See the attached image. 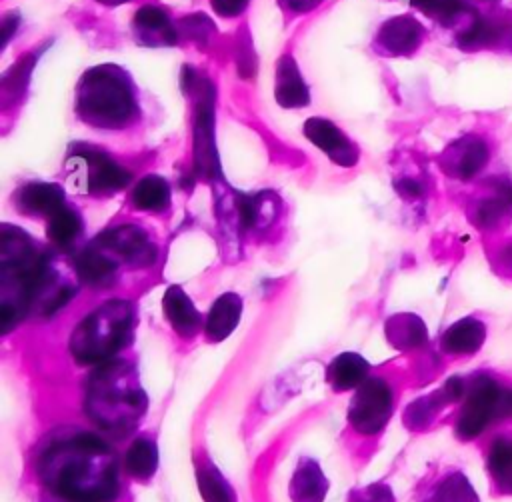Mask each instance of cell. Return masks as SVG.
Segmentation results:
<instances>
[{"label":"cell","instance_id":"cell-1","mask_svg":"<svg viewBox=\"0 0 512 502\" xmlns=\"http://www.w3.org/2000/svg\"><path fill=\"white\" fill-rule=\"evenodd\" d=\"M38 474L60 502H114L120 494L114 450L86 430L50 440L38 458Z\"/></svg>","mask_w":512,"mask_h":502},{"label":"cell","instance_id":"cell-24","mask_svg":"<svg viewBox=\"0 0 512 502\" xmlns=\"http://www.w3.org/2000/svg\"><path fill=\"white\" fill-rule=\"evenodd\" d=\"M484 328L480 322L468 318L454 324L442 338V344L450 352H472L476 346L482 344Z\"/></svg>","mask_w":512,"mask_h":502},{"label":"cell","instance_id":"cell-33","mask_svg":"<svg viewBox=\"0 0 512 502\" xmlns=\"http://www.w3.org/2000/svg\"><path fill=\"white\" fill-rule=\"evenodd\" d=\"M292 10H298V12H304V10H308V8H312L316 2H320V0H284Z\"/></svg>","mask_w":512,"mask_h":502},{"label":"cell","instance_id":"cell-17","mask_svg":"<svg viewBox=\"0 0 512 502\" xmlns=\"http://www.w3.org/2000/svg\"><path fill=\"white\" fill-rule=\"evenodd\" d=\"M76 270H78V276L86 284L108 286V284H112L118 266H116V260L112 258V254H108L106 248H102L100 244L94 242V246H88L78 254Z\"/></svg>","mask_w":512,"mask_h":502},{"label":"cell","instance_id":"cell-9","mask_svg":"<svg viewBox=\"0 0 512 502\" xmlns=\"http://www.w3.org/2000/svg\"><path fill=\"white\" fill-rule=\"evenodd\" d=\"M304 134L314 146L324 150L332 162L344 168H350L358 162V146L330 120L318 116L308 118L304 122Z\"/></svg>","mask_w":512,"mask_h":502},{"label":"cell","instance_id":"cell-2","mask_svg":"<svg viewBox=\"0 0 512 502\" xmlns=\"http://www.w3.org/2000/svg\"><path fill=\"white\" fill-rule=\"evenodd\" d=\"M76 112L90 126H128L138 114L134 88L128 74L110 64L90 68L78 82Z\"/></svg>","mask_w":512,"mask_h":502},{"label":"cell","instance_id":"cell-19","mask_svg":"<svg viewBox=\"0 0 512 502\" xmlns=\"http://www.w3.org/2000/svg\"><path fill=\"white\" fill-rule=\"evenodd\" d=\"M328 490V480L322 468L312 460L304 458L290 482V496L294 502H322Z\"/></svg>","mask_w":512,"mask_h":502},{"label":"cell","instance_id":"cell-20","mask_svg":"<svg viewBox=\"0 0 512 502\" xmlns=\"http://www.w3.org/2000/svg\"><path fill=\"white\" fill-rule=\"evenodd\" d=\"M370 366L368 362L352 352L336 356L328 366V382L334 390H350L366 380Z\"/></svg>","mask_w":512,"mask_h":502},{"label":"cell","instance_id":"cell-12","mask_svg":"<svg viewBox=\"0 0 512 502\" xmlns=\"http://www.w3.org/2000/svg\"><path fill=\"white\" fill-rule=\"evenodd\" d=\"M488 158L490 152L484 140L476 136H466L446 148V152L442 154V166L448 174L468 180L488 162Z\"/></svg>","mask_w":512,"mask_h":502},{"label":"cell","instance_id":"cell-18","mask_svg":"<svg viewBox=\"0 0 512 502\" xmlns=\"http://www.w3.org/2000/svg\"><path fill=\"white\" fill-rule=\"evenodd\" d=\"M162 308L166 318L170 320L172 328L182 334V336H194L202 316L196 310V306L192 304V300L188 298V294L180 288V286H170L164 294L162 300Z\"/></svg>","mask_w":512,"mask_h":502},{"label":"cell","instance_id":"cell-32","mask_svg":"<svg viewBox=\"0 0 512 502\" xmlns=\"http://www.w3.org/2000/svg\"><path fill=\"white\" fill-rule=\"evenodd\" d=\"M246 4H248V0H212L214 10L224 18L238 16L246 8Z\"/></svg>","mask_w":512,"mask_h":502},{"label":"cell","instance_id":"cell-23","mask_svg":"<svg viewBox=\"0 0 512 502\" xmlns=\"http://www.w3.org/2000/svg\"><path fill=\"white\" fill-rule=\"evenodd\" d=\"M132 204L140 210L158 212L170 204V186L160 176H146L142 178L132 190Z\"/></svg>","mask_w":512,"mask_h":502},{"label":"cell","instance_id":"cell-28","mask_svg":"<svg viewBox=\"0 0 512 502\" xmlns=\"http://www.w3.org/2000/svg\"><path fill=\"white\" fill-rule=\"evenodd\" d=\"M498 38V26L492 24L490 20H476L472 26H468L466 32L460 34V44L462 46H484L490 44Z\"/></svg>","mask_w":512,"mask_h":502},{"label":"cell","instance_id":"cell-11","mask_svg":"<svg viewBox=\"0 0 512 502\" xmlns=\"http://www.w3.org/2000/svg\"><path fill=\"white\" fill-rule=\"evenodd\" d=\"M422 42V24L412 16H396L386 20L376 34V48L384 54L406 56Z\"/></svg>","mask_w":512,"mask_h":502},{"label":"cell","instance_id":"cell-30","mask_svg":"<svg viewBox=\"0 0 512 502\" xmlns=\"http://www.w3.org/2000/svg\"><path fill=\"white\" fill-rule=\"evenodd\" d=\"M412 4L438 18H448L460 12V0H412Z\"/></svg>","mask_w":512,"mask_h":502},{"label":"cell","instance_id":"cell-4","mask_svg":"<svg viewBox=\"0 0 512 502\" xmlns=\"http://www.w3.org/2000/svg\"><path fill=\"white\" fill-rule=\"evenodd\" d=\"M132 332V308L124 300H110L88 314L72 336V352L78 362L104 364L128 344Z\"/></svg>","mask_w":512,"mask_h":502},{"label":"cell","instance_id":"cell-14","mask_svg":"<svg viewBox=\"0 0 512 502\" xmlns=\"http://www.w3.org/2000/svg\"><path fill=\"white\" fill-rule=\"evenodd\" d=\"M134 32L146 46H170L178 42V30L158 6H142L134 16Z\"/></svg>","mask_w":512,"mask_h":502},{"label":"cell","instance_id":"cell-26","mask_svg":"<svg viewBox=\"0 0 512 502\" xmlns=\"http://www.w3.org/2000/svg\"><path fill=\"white\" fill-rule=\"evenodd\" d=\"M488 470L494 478V482L512 494V442L510 440H498L490 448L488 456Z\"/></svg>","mask_w":512,"mask_h":502},{"label":"cell","instance_id":"cell-36","mask_svg":"<svg viewBox=\"0 0 512 502\" xmlns=\"http://www.w3.org/2000/svg\"><path fill=\"white\" fill-rule=\"evenodd\" d=\"M102 4H108V6H114V4H122V2H128V0H98Z\"/></svg>","mask_w":512,"mask_h":502},{"label":"cell","instance_id":"cell-6","mask_svg":"<svg viewBox=\"0 0 512 502\" xmlns=\"http://www.w3.org/2000/svg\"><path fill=\"white\" fill-rule=\"evenodd\" d=\"M196 92V114H194V162L196 170L204 176H218L220 162L214 144V88L208 80L194 82Z\"/></svg>","mask_w":512,"mask_h":502},{"label":"cell","instance_id":"cell-3","mask_svg":"<svg viewBox=\"0 0 512 502\" xmlns=\"http://www.w3.org/2000/svg\"><path fill=\"white\" fill-rule=\"evenodd\" d=\"M88 410L104 430H128L146 410V392L126 362H104L90 378Z\"/></svg>","mask_w":512,"mask_h":502},{"label":"cell","instance_id":"cell-22","mask_svg":"<svg viewBox=\"0 0 512 502\" xmlns=\"http://www.w3.org/2000/svg\"><path fill=\"white\" fill-rule=\"evenodd\" d=\"M126 470L136 480H148L158 468V448L152 438H138L130 444L124 456Z\"/></svg>","mask_w":512,"mask_h":502},{"label":"cell","instance_id":"cell-25","mask_svg":"<svg viewBox=\"0 0 512 502\" xmlns=\"http://www.w3.org/2000/svg\"><path fill=\"white\" fill-rule=\"evenodd\" d=\"M80 234H82V220L74 210L64 206L54 216H50L48 236L58 248H70Z\"/></svg>","mask_w":512,"mask_h":502},{"label":"cell","instance_id":"cell-21","mask_svg":"<svg viewBox=\"0 0 512 502\" xmlns=\"http://www.w3.org/2000/svg\"><path fill=\"white\" fill-rule=\"evenodd\" d=\"M196 482L204 502H236L234 488L210 462V458L196 460Z\"/></svg>","mask_w":512,"mask_h":502},{"label":"cell","instance_id":"cell-8","mask_svg":"<svg viewBox=\"0 0 512 502\" xmlns=\"http://www.w3.org/2000/svg\"><path fill=\"white\" fill-rule=\"evenodd\" d=\"M506 402H512V396H506L496 390L492 382H480L470 392L466 406L462 408L458 420V432L464 438L476 436L484 430V426L498 414V410L506 408Z\"/></svg>","mask_w":512,"mask_h":502},{"label":"cell","instance_id":"cell-27","mask_svg":"<svg viewBox=\"0 0 512 502\" xmlns=\"http://www.w3.org/2000/svg\"><path fill=\"white\" fill-rule=\"evenodd\" d=\"M178 34H184L188 40H194V42H208L214 34V24L212 20L198 12V14H190V16H184L180 22H178Z\"/></svg>","mask_w":512,"mask_h":502},{"label":"cell","instance_id":"cell-15","mask_svg":"<svg viewBox=\"0 0 512 502\" xmlns=\"http://www.w3.org/2000/svg\"><path fill=\"white\" fill-rule=\"evenodd\" d=\"M240 314H242V298L234 292H226L222 296L216 298V302L212 304L204 330H206V338L212 342L224 340L226 336L232 334V330L238 326L240 322Z\"/></svg>","mask_w":512,"mask_h":502},{"label":"cell","instance_id":"cell-13","mask_svg":"<svg viewBox=\"0 0 512 502\" xmlns=\"http://www.w3.org/2000/svg\"><path fill=\"white\" fill-rule=\"evenodd\" d=\"M276 102L284 108H300L310 102L308 84L304 82L298 64L290 54H284L276 64Z\"/></svg>","mask_w":512,"mask_h":502},{"label":"cell","instance_id":"cell-35","mask_svg":"<svg viewBox=\"0 0 512 502\" xmlns=\"http://www.w3.org/2000/svg\"><path fill=\"white\" fill-rule=\"evenodd\" d=\"M398 190L400 192H410V194H418L420 190H418V184L414 182V180H402L400 184H398Z\"/></svg>","mask_w":512,"mask_h":502},{"label":"cell","instance_id":"cell-5","mask_svg":"<svg viewBox=\"0 0 512 502\" xmlns=\"http://www.w3.org/2000/svg\"><path fill=\"white\" fill-rule=\"evenodd\" d=\"M392 388L382 378H366L348 406L350 424L364 434L380 432L392 414Z\"/></svg>","mask_w":512,"mask_h":502},{"label":"cell","instance_id":"cell-34","mask_svg":"<svg viewBox=\"0 0 512 502\" xmlns=\"http://www.w3.org/2000/svg\"><path fill=\"white\" fill-rule=\"evenodd\" d=\"M16 24H18V16H14V14H12V16H6V18H4V28H2V30H4V44L8 42V38H10V30H12V28H16Z\"/></svg>","mask_w":512,"mask_h":502},{"label":"cell","instance_id":"cell-7","mask_svg":"<svg viewBox=\"0 0 512 502\" xmlns=\"http://www.w3.org/2000/svg\"><path fill=\"white\" fill-rule=\"evenodd\" d=\"M68 168L78 178H84L86 192L112 194L130 182V172L114 162L108 154L80 146L78 154L68 158Z\"/></svg>","mask_w":512,"mask_h":502},{"label":"cell","instance_id":"cell-16","mask_svg":"<svg viewBox=\"0 0 512 502\" xmlns=\"http://www.w3.org/2000/svg\"><path fill=\"white\" fill-rule=\"evenodd\" d=\"M18 206L26 214L54 216L64 208V190L58 184L34 182L18 192Z\"/></svg>","mask_w":512,"mask_h":502},{"label":"cell","instance_id":"cell-29","mask_svg":"<svg viewBox=\"0 0 512 502\" xmlns=\"http://www.w3.org/2000/svg\"><path fill=\"white\" fill-rule=\"evenodd\" d=\"M34 62H36V56L22 58V62H18L16 66H12V70L8 74H4V78H2V92H4V96L22 92L26 88L28 74H30Z\"/></svg>","mask_w":512,"mask_h":502},{"label":"cell","instance_id":"cell-10","mask_svg":"<svg viewBox=\"0 0 512 502\" xmlns=\"http://www.w3.org/2000/svg\"><path fill=\"white\" fill-rule=\"evenodd\" d=\"M96 244L104 246L108 252L122 256L134 266H148L156 258V246L138 226H116L100 234Z\"/></svg>","mask_w":512,"mask_h":502},{"label":"cell","instance_id":"cell-31","mask_svg":"<svg viewBox=\"0 0 512 502\" xmlns=\"http://www.w3.org/2000/svg\"><path fill=\"white\" fill-rule=\"evenodd\" d=\"M238 60V74L240 76H244V78H250L252 76V72H254V68H256V62H254V52H252V48H250V42H246V44H240L238 42V56H236Z\"/></svg>","mask_w":512,"mask_h":502}]
</instances>
